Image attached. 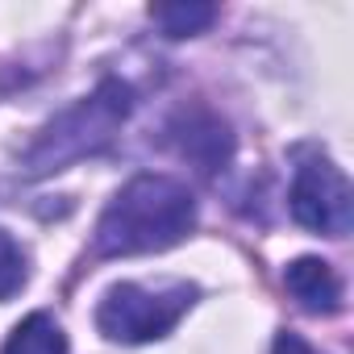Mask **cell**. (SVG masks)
Listing matches in <instances>:
<instances>
[{
    "label": "cell",
    "instance_id": "1",
    "mask_svg": "<svg viewBox=\"0 0 354 354\" xmlns=\"http://www.w3.org/2000/svg\"><path fill=\"white\" fill-rule=\"evenodd\" d=\"M196 230V196L188 184L171 175H133V180L104 205L92 254L96 259H129V254H158L184 242Z\"/></svg>",
    "mask_w": 354,
    "mask_h": 354
},
{
    "label": "cell",
    "instance_id": "3",
    "mask_svg": "<svg viewBox=\"0 0 354 354\" xmlns=\"http://www.w3.org/2000/svg\"><path fill=\"white\" fill-rule=\"evenodd\" d=\"M196 296H201V288L188 279H158V283L121 279L100 296L96 325L109 342H121V346L158 342L188 317Z\"/></svg>",
    "mask_w": 354,
    "mask_h": 354
},
{
    "label": "cell",
    "instance_id": "4",
    "mask_svg": "<svg viewBox=\"0 0 354 354\" xmlns=\"http://www.w3.org/2000/svg\"><path fill=\"white\" fill-rule=\"evenodd\" d=\"M288 209H292L296 225H304L308 234L346 238L354 225V192H350L346 171L325 154L300 158V167L292 175Z\"/></svg>",
    "mask_w": 354,
    "mask_h": 354
},
{
    "label": "cell",
    "instance_id": "8",
    "mask_svg": "<svg viewBox=\"0 0 354 354\" xmlns=\"http://www.w3.org/2000/svg\"><path fill=\"white\" fill-rule=\"evenodd\" d=\"M150 17L158 21V30L167 38H192V34H205L213 21H217V9L213 5H196V0H180V5H154Z\"/></svg>",
    "mask_w": 354,
    "mask_h": 354
},
{
    "label": "cell",
    "instance_id": "6",
    "mask_svg": "<svg viewBox=\"0 0 354 354\" xmlns=\"http://www.w3.org/2000/svg\"><path fill=\"white\" fill-rule=\"evenodd\" d=\"M234 150V138L221 117L213 113H184L180 117V154L201 162V171H217Z\"/></svg>",
    "mask_w": 354,
    "mask_h": 354
},
{
    "label": "cell",
    "instance_id": "2",
    "mask_svg": "<svg viewBox=\"0 0 354 354\" xmlns=\"http://www.w3.org/2000/svg\"><path fill=\"white\" fill-rule=\"evenodd\" d=\"M133 109V92L121 80H104L92 96H84L80 104H71L67 113H59L26 150V175L42 180V175H55L88 154H100L117 129L125 125Z\"/></svg>",
    "mask_w": 354,
    "mask_h": 354
},
{
    "label": "cell",
    "instance_id": "5",
    "mask_svg": "<svg viewBox=\"0 0 354 354\" xmlns=\"http://www.w3.org/2000/svg\"><path fill=\"white\" fill-rule=\"evenodd\" d=\"M283 288H288L292 300H296L304 313H313V317H333V313H342V304H346V283H342V275H337L325 259H317V254L292 259V263L283 267Z\"/></svg>",
    "mask_w": 354,
    "mask_h": 354
},
{
    "label": "cell",
    "instance_id": "7",
    "mask_svg": "<svg viewBox=\"0 0 354 354\" xmlns=\"http://www.w3.org/2000/svg\"><path fill=\"white\" fill-rule=\"evenodd\" d=\"M0 354H67V333L50 313H30L21 325H13Z\"/></svg>",
    "mask_w": 354,
    "mask_h": 354
},
{
    "label": "cell",
    "instance_id": "9",
    "mask_svg": "<svg viewBox=\"0 0 354 354\" xmlns=\"http://www.w3.org/2000/svg\"><path fill=\"white\" fill-rule=\"evenodd\" d=\"M30 279V259L13 234L0 230V300H13Z\"/></svg>",
    "mask_w": 354,
    "mask_h": 354
},
{
    "label": "cell",
    "instance_id": "10",
    "mask_svg": "<svg viewBox=\"0 0 354 354\" xmlns=\"http://www.w3.org/2000/svg\"><path fill=\"white\" fill-rule=\"evenodd\" d=\"M271 354H325V350H317L313 342H304V337H300V333H292V329H279V333H275Z\"/></svg>",
    "mask_w": 354,
    "mask_h": 354
}]
</instances>
